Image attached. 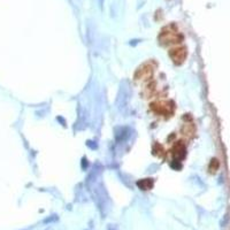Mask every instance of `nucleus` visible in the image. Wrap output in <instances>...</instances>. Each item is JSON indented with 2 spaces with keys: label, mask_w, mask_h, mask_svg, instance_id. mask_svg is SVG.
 Returning a JSON list of instances; mask_svg holds the SVG:
<instances>
[{
  "label": "nucleus",
  "mask_w": 230,
  "mask_h": 230,
  "mask_svg": "<svg viewBox=\"0 0 230 230\" xmlns=\"http://www.w3.org/2000/svg\"><path fill=\"white\" fill-rule=\"evenodd\" d=\"M219 166H220V163H219V160L218 159H212L211 160V163H210V170H211V173H215L218 169H219Z\"/></svg>",
  "instance_id": "obj_10"
},
{
  "label": "nucleus",
  "mask_w": 230,
  "mask_h": 230,
  "mask_svg": "<svg viewBox=\"0 0 230 230\" xmlns=\"http://www.w3.org/2000/svg\"><path fill=\"white\" fill-rule=\"evenodd\" d=\"M158 40L160 42L161 45H171V44L180 43L182 40V36L180 35L177 29H173V27H169V28L167 27L160 32Z\"/></svg>",
  "instance_id": "obj_2"
},
{
  "label": "nucleus",
  "mask_w": 230,
  "mask_h": 230,
  "mask_svg": "<svg viewBox=\"0 0 230 230\" xmlns=\"http://www.w3.org/2000/svg\"><path fill=\"white\" fill-rule=\"evenodd\" d=\"M108 230H115V228L114 227H112V226H110V227H108Z\"/></svg>",
  "instance_id": "obj_12"
},
{
  "label": "nucleus",
  "mask_w": 230,
  "mask_h": 230,
  "mask_svg": "<svg viewBox=\"0 0 230 230\" xmlns=\"http://www.w3.org/2000/svg\"><path fill=\"white\" fill-rule=\"evenodd\" d=\"M99 3H100V7L103 8V5H104V0H99Z\"/></svg>",
  "instance_id": "obj_11"
},
{
  "label": "nucleus",
  "mask_w": 230,
  "mask_h": 230,
  "mask_svg": "<svg viewBox=\"0 0 230 230\" xmlns=\"http://www.w3.org/2000/svg\"><path fill=\"white\" fill-rule=\"evenodd\" d=\"M157 68V63L154 61H147L144 62L142 66H139L135 73V80L136 81H146L150 80L153 74L154 70Z\"/></svg>",
  "instance_id": "obj_3"
},
{
  "label": "nucleus",
  "mask_w": 230,
  "mask_h": 230,
  "mask_svg": "<svg viewBox=\"0 0 230 230\" xmlns=\"http://www.w3.org/2000/svg\"><path fill=\"white\" fill-rule=\"evenodd\" d=\"M152 110L157 114L161 115H170L174 112V104L171 101H160V103H154L151 105Z\"/></svg>",
  "instance_id": "obj_6"
},
{
  "label": "nucleus",
  "mask_w": 230,
  "mask_h": 230,
  "mask_svg": "<svg viewBox=\"0 0 230 230\" xmlns=\"http://www.w3.org/2000/svg\"><path fill=\"white\" fill-rule=\"evenodd\" d=\"M130 96H131V92H130L127 83L121 84V88H120V91L117 95V100H116V104H117V107L120 108V111H123L128 107Z\"/></svg>",
  "instance_id": "obj_4"
},
{
  "label": "nucleus",
  "mask_w": 230,
  "mask_h": 230,
  "mask_svg": "<svg viewBox=\"0 0 230 230\" xmlns=\"http://www.w3.org/2000/svg\"><path fill=\"white\" fill-rule=\"evenodd\" d=\"M168 54H169L171 61H173L175 65L180 66V65H182V63L185 61L186 55H188V52H186V47H184V46H177V47L171 48V50L169 51Z\"/></svg>",
  "instance_id": "obj_5"
},
{
  "label": "nucleus",
  "mask_w": 230,
  "mask_h": 230,
  "mask_svg": "<svg viewBox=\"0 0 230 230\" xmlns=\"http://www.w3.org/2000/svg\"><path fill=\"white\" fill-rule=\"evenodd\" d=\"M171 152H173L174 159L177 160V161H181L186 155V146H185V144H183V142H177L174 145Z\"/></svg>",
  "instance_id": "obj_7"
},
{
  "label": "nucleus",
  "mask_w": 230,
  "mask_h": 230,
  "mask_svg": "<svg viewBox=\"0 0 230 230\" xmlns=\"http://www.w3.org/2000/svg\"><path fill=\"white\" fill-rule=\"evenodd\" d=\"M195 132H196V128L193 123H185L182 128V133L189 138H192L195 136Z\"/></svg>",
  "instance_id": "obj_8"
},
{
  "label": "nucleus",
  "mask_w": 230,
  "mask_h": 230,
  "mask_svg": "<svg viewBox=\"0 0 230 230\" xmlns=\"http://www.w3.org/2000/svg\"><path fill=\"white\" fill-rule=\"evenodd\" d=\"M85 184L100 214L103 215V218H105L107 212L110 211V196L103 182L101 171L93 169V171L88 176Z\"/></svg>",
  "instance_id": "obj_1"
},
{
  "label": "nucleus",
  "mask_w": 230,
  "mask_h": 230,
  "mask_svg": "<svg viewBox=\"0 0 230 230\" xmlns=\"http://www.w3.org/2000/svg\"><path fill=\"white\" fill-rule=\"evenodd\" d=\"M137 185L142 189V190H150L153 186V181L151 178H145V180H140L137 182Z\"/></svg>",
  "instance_id": "obj_9"
}]
</instances>
